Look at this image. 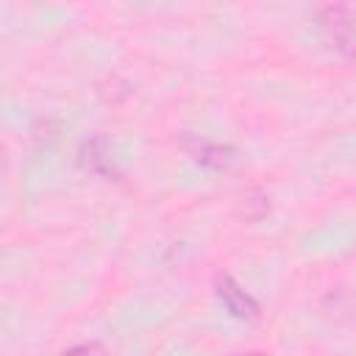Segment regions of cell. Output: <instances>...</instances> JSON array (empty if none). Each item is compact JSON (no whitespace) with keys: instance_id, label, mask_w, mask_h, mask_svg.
Masks as SVG:
<instances>
[{"instance_id":"obj_1","label":"cell","mask_w":356,"mask_h":356,"mask_svg":"<svg viewBox=\"0 0 356 356\" xmlns=\"http://www.w3.org/2000/svg\"><path fill=\"white\" fill-rule=\"evenodd\" d=\"M320 31L331 47L345 56H356V17L345 6L320 8Z\"/></svg>"},{"instance_id":"obj_2","label":"cell","mask_w":356,"mask_h":356,"mask_svg":"<svg viewBox=\"0 0 356 356\" xmlns=\"http://www.w3.org/2000/svg\"><path fill=\"white\" fill-rule=\"evenodd\" d=\"M217 298H220L222 306H225L234 317H239V320H253V317L259 314L256 300H253L234 278H228V275H220V278H217Z\"/></svg>"},{"instance_id":"obj_3","label":"cell","mask_w":356,"mask_h":356,"mask_svg":"<svg viewBox=\"0 0 356 356\" xmlns=\"http://www.w3.org/2000/svg\"><path fill=\"white\" fill-rule=\"evenodd\" d=\"M61 356H108V353H106V348L97 345V342H81V345L64 350Z\"/></svg>"},{"instance_id":"obj_4","label":"cell","mask_w":356,"mask_h":356,"mask_svg":"<svg viewBox=\"0 0 356 356\" xmlns=\"http://www.w3.org/2000/svg\"><path fill=\"white\" fill-rule=\"evenodd\" d=\"M239 356H267V353H259V350H250V353H239Z\"/></svg>"}]
</instances>
